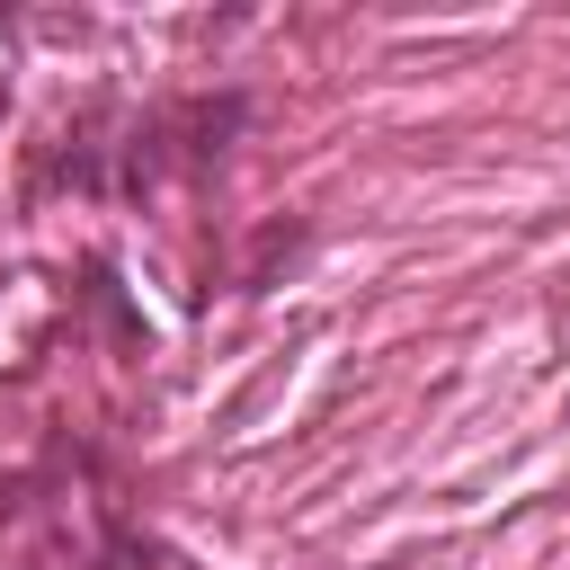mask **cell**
Masks as SVG:
<instances>
[{"mask_svg": "<svg viewBox=\"0 0 570 570\" xmlns=\"http://www.w3.org/2000/svg\"><path fill=\"white\" fill-rule=\"evenodd\" d=\"M240 125H249V98H240V89H196V98L142 107V116L116 134V196H151L160 178L214 169Z\"/></svg>", "mask_w": 570, "mask_h": 570, "instance_id": "obj_1", "label": "cell"}, {"mask_svg": "<svg viewBox=\"0 0 570 570\" xmlns=\"http://www.w3.org/2000/svg\"><path fill=\"white\" fill-rule=\"evenodd\" d=\"M294 249H303V223H267V232H258V258L240 267V285L267 294V285H276V258H294Z\"/></svg>", "mask_w": 570, "mask_h": 570, "instance_id": "obj_2", "label": "cell"}, {"mask_svg": "<svg viewBox=\"0 0 570 570\" xmlns=\"http://www.w3.org/2000/svg\"><path fill=\"white\" fill-rule=\"evenodd\" d=\"M0 107H9V80H0Z\"/></svg>", "mask_w": 570, "mask_h": 570, "instance_id": "obj_3", "label": "cell"}]
</instances>
